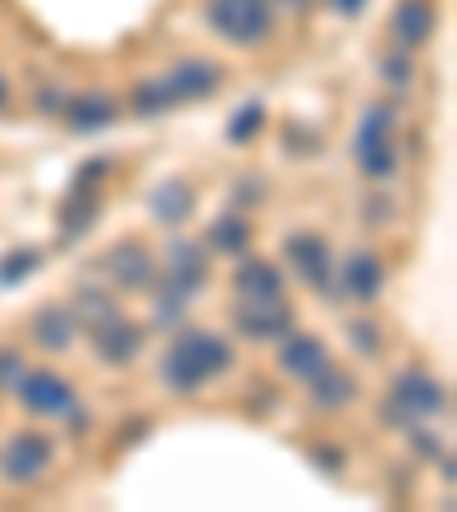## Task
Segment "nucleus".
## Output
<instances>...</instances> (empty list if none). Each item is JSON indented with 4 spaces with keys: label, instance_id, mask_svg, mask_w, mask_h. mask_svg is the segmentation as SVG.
<instances>
[{
    "label": "nucleus",
    "instance_id": "5",
    "mask_svg": "<svg viewBox=\"0 0 457 512\" xmlns=\"http://www.w3.org/2000/svg\"><path fill=\"white\" fill-rule=\"evenodd\" d=\"M439 412H448V394L435 375H426V371L398 375L394 389H389V416L394 421L412 426V421H426V416H439Z\"/></svg>",
    "mask_w": 457,
    "mask_h": 512
},
{
    "label": "nucleus",
    "instance_id": "24",
    "mask_svg": "<svg viewBox=\"0 0 457 512\" xmlns=\"http://www.w3.org/2000/svg\"><path fill=\"white\" fill-rule=\"evenodd\" d=\"M261 128H266V106H261V101H243L238 115L229 119V142H234V147H247Z\"/></svg>",
    "mask_w": 457,
    "mask_h": 512
},
{
    "label": "nucleus",
    "instance_id": "32",
    "mask_svg": "<svg viewBox=\"0 0 457 512\" xmlns=\"http://www.w3.org/2000/svg\"><path fill=\"white\" fill-rule=\"evenodd\" d=\"M311 458H316L320 467H334V471L343 467V453H339V448H311Z\"/></svg>",
    "mask_w": 457,
    "mask_h": 512
},
{
    "label": "nucleus",
    "instance_id": "28",
    "mask_svg": "<svg viewBox=\"0 0 457 512\" xmlns=\"http://www.w3.org/2000/svg\"><path fill=\"white\" fill-rule=\"evenodd\" d=\"M352 343H357L362 352H371V357L384 348V343H380V330H375L371 320H352Z\"/></svg>",
    "mask_w": 457,
    "mask_h": 512
},
{
    "label": "nucleus",
    "instance_id": "19",
    "mask_svg": "<svg viewBox=\"0 0 457 512\" xmlns=\"http://www.w3.org/2000/svg\"><path fill=\"white\" fill-rule=\"evenodd\" d=\"M352 398H357V380L334 362L311 380V407H316V412H343Z\"/></svg>",
    "mask_w": 457,
    "mask_h": 512
},
{
    "label": "nucleus",
    "instance_id": "14",
    "mask_svg": "<svg viewBox=\"0 0 457 512\" xmlns=\"http://www.w3.org/2000/svg\"><path fill=\"white\" fill-rule=\"evenodd\" d=\"M28 334H32V343H37V348L64 352L69 343H74V334H78V320H74V311H69V307H60V302H46V307L32 311Z\"/></svg>",
    "mask_w": 457,
    "mask_h": 512
},
{
    "label": "nucleus",
    "instance_id": "8",
    "mask_svg": "<svg viewBox=\"0 0 457 512\" xmlns=\"http://www.w3.org/2000/svg\"><path fill=\"white\" fill-rule=\"evenodd\" d=\"M293 307L284 298H243L234 307V325L243 339H256V343H270V339H284L293 330Z\"/></svg>",
    "mask_w": 457,
    "mask_h": 512
},
{
    "label": "nucleus",
    "instance_id": "12",
    "mask_svg": "<svg viewBox=\"0 0 457 512\" xmlns=\"http://www.w3.org/2000/svg\"><path fill=\"white\" fill-rule=\"evenodd\" d=\"M330 362H334L330 348H325L316 334H293V330L284 334V348H279V371H284V375L311 384Z\"/></svg>",
    "mask_w": 457,
    "mask_h": 512
},
{
    "label": "nucleus",
    "instance_id": "34",
    "mask_svg": "<svg viewBox=\"0 0 457 512\" xmlns=\"http://www.w3.org/2000/svg\"><path fill=\"white\" fill-rule=\"evenodd\" d=\"M279 5H293V10H307V0H279Z\"/></svg>",
    "mask_w": 457,
    "mask_h": 512
},
{
    "label": "nucleus",
    "instance_id": "27",
    "mask_svg": "<svg viewBox=\"0 0 457 512\" xmlns=\"http://www.w3.org/2000/svg\"><path fill=\"white\" fill-rule=\"evenodd\" d=\"M23 371H28V366H23V357L19 352H0V389H14V384L23 380Z\"/></svg>",
    "mask_w": 457,
    "mask_h": 512
},
{
    "label": "nucleus",
    "instance_id": "26",
    "mask_svg": "<svg viewBox=\"0 0 457 512\" xmlns=\"http://www.w3.org/2000/svg\"><path fill=\"white\" fill-rule=\"evenodd\" d=\"M106 174H110V160H106V156H96V160H87V165H78V174H74V188L101 192V183H106Z\"/></svg>",
    "mask_w": 457,
    "mask_h": 512
},
{
    "label": "nucleus",
    "instance_id": "11",
    "mask_svg": "<svg viewBox=\"0 0 457 512\" xmlns=\"http://www.w3.org/2000/svg\"><path fill=\"white\" fill-rule=\"evenodd\" d=\"M92 348L106 366H133L142 352V325H133L128 316H106L101 325H92Z\"/></svg>",
    "mask_w": 457,
    "mask_h": 512
},
{
    "label": "nucleus",
    "instance_id": "33",
    "mask_svg": "<svg viewBox=\"0 0 457 512\" xmlns=\"http://www.w3.org/2000/svg\"><path fill=\"white\" fill-rule=\"evenodd\" d=\"M10 106V83H5V74H0V110Z\"/></svg>",
    "mask_w": 457,
    "mask_h": 512
},
{
    "label": "nucleus",
    "instance_id": "25",
    "mask_svg": "<svg viewBox=\"0 0 457 512\" xmlns=\"http://www.w3.org/2000/svg\"><path fill=\"white\" fill-rule=\"evenodd\" d=\"M37 266H42V252H37V247H14V252L0 261V288H10V284H19V279H28Z\"/></svg>",
    "mask_w": 457,
    "mask_h": 512
},
{
    "label": "nucleus",
    "instance_id": "9",
    "mask_svg": "<svg viewBox=\"0 0 457 512\" xmlns=\"http://www.w3.org/2000/svg\"><path fill=\"white\" fill-rule=\"evenodd\" d=\"M14 394H19L23 412H32V416H64L78 403L74 384L55 371H23V380L14 384Z\"/></svg>",
    "mask_w": 457,
    "mask_h": 512
},
{
    "label": "nucleus",
    "instance_id": "22",
    "mask_svg": "<svg viewBox=\"0 0 457 512\" xmlns=\"http://www.w3.org/2000/svg\"><path fill=\"white\" fill-rule=\"evenodd\" d=\"M206 247L220 256H243L247 247H252V224H247V215H238V211L220 215V220L206 229Z\"/></svg>",
    "mask_w": 457,
    "mask_h": 512
},
{
    "label": "nucleus",
    "instance_id": "13",
    "mask_svg": "<svg viewBox=\"0 0 457 512\" xmlns=\"http://www.w3.org/2000/svg\"><path fill=\"white\" fill-rule=\"evenodd\" d=\"M206 275H211V266H206V252L197 243H170L165 247V288L192 298V293L206 284Z\"/></svg>",
    "mask_w": 457,
    "mask_h": 512
},
{
    "label": "nucleus",
    "instance_id": "6",
    "mask_svg": "<svg viewBox=\"0 0 457 512\" xmlns=\"http://www.w3.org/2000/svg\"><path fill=\"white\" fill-rule=\"evenodd\" d=\"M284 256H288V266H293V275H298L302 284H311L316 293H325V298H330V288H334V252H330V243H325V238L311 234V229L288 234L284 238Z\"/></svg>",
    "mask_w": 457,
    "mask_h": 512
},
{
    "label": "nucleus",
    "instance_id": "30",
    "mask_svg": "<svg viewBox=\"0 0 457 512\" xmlns=\"http://www.w3.org/2000/svg\"><path fill=\"white\" fill-rule=\"evenodd\" d=\"M37 110H42V115H60V110H64V96L55 92V87H46V92L37 96Z\"/></svg>",
    "mask_w": 457,
    "mask_h": 512
},
{
    "label": "nucleus",
    "instance_id": "23",
    "mask_svg": "<svg viewBox=\"0 0 457 512\" xmlns=\"http://www.w3.org/2000/svg\"><path fill=\"white\" fill-rule=\"evenodd\" d=\"M69 311H74L78 330H92V325H101L106 316H115V298H110V288L83 284V288H74V302H69Z\"/></svg>",
    "mask_w": 457,
    "mask_h": 512
},
{
    "label": "nucleus",
    "instance_id": "20",
    "mask_svg": "<svg viewBox=\"0 0 457 512\" xmlns=\"http://www.w3.org/2000/svg\"><path fill=\"white\" fill-rule=\"evenodd\" d=\"M234 288H238V298H284V275L270 261L247 256L234 270Z\"/></svg>",
    "mask_w": 457,
    "mask_h": 512
},
{
    "label": "nucleus",
    "instance_id": "3",
    "mask_svg": "<svg viewBox=\"0 0 457 512\" xmlns=\"http://www.w3.org/2000/svg\"><path fill=\"white\" fill-rule=\"evenodd\" d=\"M394 124H398V110L389 106V101H375V106L366 110L362 128H357V165H362L366 179H375V183L394 179V170H398Z\"/></svg>",
    "mask_w": 457,
    "mask_h": 512
},
{
    "label": "nucleus",
    "instance_id": "1",
    "mask_svg": "<svg viewBox=\"0 0 457 512\" xmlns=\"http://www.w3.org/2000/svg\"><path fill=\"white\" fill-rule=\"evenodd\" d=\"M234 366V348L220 339V334L206 330H183L179 339L170 343L165 362H160V375L170 384L174 394H197L202 384H211L215 375H224Z\"/></svg>",
    "mask_w": 457,
    "mask_h": 512
},
{
    "label": "nucleus",
    "instance_id": "10",
    "mask_svg": "<svg viewBox=\"0 0 457 512\" xmlns=\"http://www.w3.org/2000/svg\"><path fill=\"white\" fill-rule=\"evenodd\" d=\"M101 270H106V279L115 288H124V293H151V284H156V261H151V252L142 243H133V238L110 247V256H101Z\"/></svg>",
    "mask_w": 457,
    "mask_h": 512
},
{
    "label": "nucleus",
    "instance_id": "4",
    "mask_svg": "<svg viewBox=\"0 0 457 512\" xmlns=\"http://www.w3.org/2000/svg\"><path fill=\"white\" fill-rule=\"evenodd\" d=\"M55 462V444L42 430H14L5 444H0V480L5 485H37V480L51 471Z\"/></svg>",
    "mask_w": 457,
    "mask_h": 512
},
{
    "label": "nucleus",
    "instance_id": "29",
    "mask_svg": "<svg viewBox=\"0 0 457 512\" xmlns=\"http://www.w3.org/2000/svg\"><path fill=\"white\" fill-rule=\"evenodd\" d=\"M384 69V78H389V83H412V60H407V55H389V60L380 64Z\"/></svg>",
    "mask_w": 457,
    "mask_h": 512
},
{
    "label": "nucleus",
    "instance_id": "2",
    "mask_svg": "<svg viewBox=\"0 0 457 512\" xmlns=\"http://www.w3.org/2000/svg\"><path fill=\"white\" fill-rule=\"evenodd\" d=\"M206 23L220 42L252 51L275 37V0H206Z\"/></svg>",
    "mask_w": 457,
    "mask_h": 512
},
{
    "label": "nucleus",
    "instance_id": "21",
    "mask_svg": "<svg viewBox=\"0 0 457 512\" xmlns=\"http://www.w3.org/2000/svg\"><path fill=\"white\" fill-rule=\"evenodd\" d=\"M96 215H101V192L69 188V202H64V211H60V238L64 243H69V238H83L96 224Z\"/></svg>",
    "mask_w": 457,
    "mask_h": 512
},
{
    "label": "nucleus",
    "instance_id": "16",
    "mask_svg": "<svg viewBox=\"0 0 457 512\" xmlns=\"http://www.w3.org/2000/svg\"><path fill=\"white\" fill-rule=\"evenodd\" d=\"M439 28L435 0H398L394 5V37L398 46H426Z\"/></svg>",
    "mask_w": 457,
    "mask_h": 512
},
{
    "label": "nucleus",
    "instance_id": "31",
    "mask_svg": "<svg viewBox=\"0 0 457 512\" xmlns=\"http://www.w3.org/2000/svg\"><path fill=\"white\" fill-rule=\"evenodd\" d=\"M366 5H371V0H330V10H334V14H343V19H357V14H362Z\"/></svg>",
    "mask_w": 457,
    "mask_h": 512
},
{
    "label": "nucleus",
    "instance_id": "7",
    "mask_svg": "<svg viewBox=\"0 0 457 512\" xmlns=\"http://www.w3.org/2000/svg\"><path fill=\"white\" fill-rule=\"evenodd\" d=\"M224 83L220 64L215 60H202V55H192V60H179L165 78H156L160 96H165V106H183V101H202V96H211L215 87Z\"/></svg>",
    "mask_w": 457,
    "mask_h": 512
},
{
    "label": "nucleus",
    "instance_id": "18",
    "mask_svg": "<svg viewBox=\"0 0 457 512\" xmlns=\"http://www.w3.org/2000/svg\"><path fill=\"white\" fill-rule=\"evenodd\" d=\"M192 206H197V192L183 179H165L147 192V211L156 215L160 224H183L192 215Z\"/></svg>",
    "mask_w": 457,
    "mask_h": 512
},
{
    "label": "nucleus",
    "instance_id": "17",
    "mask_svg": "<svg viewBox=\"0 0 457 512\" xmlns=\"http://www.w3.org/2000/svg\"><path fill=\"white\" fill-rule=\"evenodd\" d=\"M115 115H119V106H115V96H106V92H83L64 101V124L74 128V133H96V128L115 124Z\"/></svg>",
    "mask_w": 457,
    "mask_h": 512
},
{
    "label": "nucleus",
    "instance_id": "15",
    "mask_svg": "<svg viewBox=\"0 0 457 512\" xmlns=\"http://www.w3.org/2000/svg\"><path fill=\"white\" fill-rule=\"evenodd\" d=\"M343 288H348V298L357 302H371L380 298L384 288V261L371 252V247H357V252H348V261H343Z\"/></svg>",
    "mask_w": 457,
    "mask_h": 512
}]
</instances>
